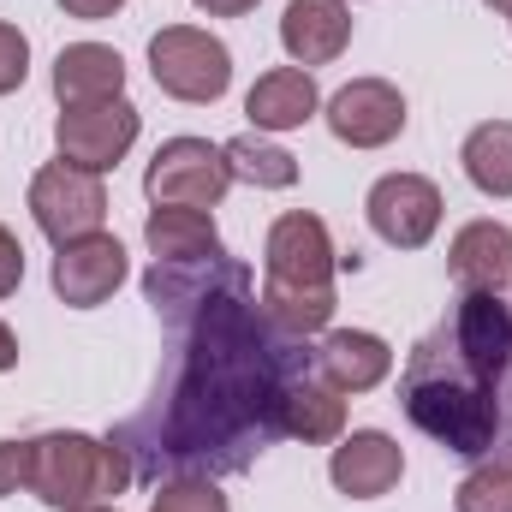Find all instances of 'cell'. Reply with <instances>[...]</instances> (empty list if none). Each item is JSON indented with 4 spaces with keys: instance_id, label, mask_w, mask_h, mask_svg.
Listing matches in <instances>:
<instances>
[{
    "instance_id": "1",
    "label": "cell",
    "mask_w": 512,
    "mask_h": 512,
    "mask_svg": "<svg viewBox=\"0 0 512 512\" xmlns=\"http://www.w3.org/2000/svg\"><path fill=\"white\" fill-rule=\"evenodd\" d=\"M310 364L316 352L274 334L251 292H227L191 322V352L155 411L114 441L131 453L137 477L149 465H173L185 477L245 471L280 435V399Z\"/></svg>"
},
{
    "instance_id": "2",
    "label": "cell",
    "mask_w": 512,
    "mask_h": 512,
    "mask_svg": "<svg viewBox=\"0 0 512 512\" xmlns=\"http://www.w3.org/2000/svg\"><path fill=\"white\" fill-rule=\"evenodd\" d=\"M399 405L459 459H512V304L501 292H459L453 316L411 346Z\"/></svg>"
},
{
    "instance_id": "3",
    "label": "cell",
    "mask_w": 512,
    "mask_h": 512,
    "mask_svg": "<svg viewBox=\"0 0 512 512\" xmlns=\"http://www.w3.org/2000/svg\"><path fill=\"white\" fill-rule=\"evenodd\" d=\"M137 483L131 453L108 435H84V429H48L30 441V495L48 501L54 512L90 507V501H120Z\"/></svg>"
},
{
    "instance_id": "4",
    "label": "cell",
    "mask_w": 512,
    "mask_h": 512,
    "mask_svg": "<svg viewBox=\"0 0 512 512\" xmlns=\"http://www.w3.org/2000/svg\"><path fill=\"white\" fill-rule=\"evenodd\" d=\"M149 78L161 96L209 108L233 90V48L197 24H161L149 36Z\"/></svg>"
},
{
    "instance_id": "5",
    "label": "cell",
    "mask_w": 512,
    "mask_h": 512,
    "mask_svg": "<svg viewBox=\"0 0 512 512\" xmlns=\"http://www.w3.org/2000/svg\"><path fill=\"white\" fill-rule=\"evenodd\" d=\"M30 221L42 227V239L54 251L72 245V239L102 233V221H108V185H102V173H84L72 161L36 167V179H30Z\"/></svg>"
},
{
    "instance_id": "6",
    "label": "cell",
    "mask_w": 512,
    "mask_h": 512,
    "mask_svg": "<svg viewBox=\"0 0 512 512\" xmlns=\"http://www.w3.org/2000/svg\"><path fill=\"white\" fill-rule=\"evenodd\" d=\"M233 191L227 149L209 137H167L155 161L143 167V197L149 203H179V209H215Z\"/></svg>"
},
{
    "instance_id": "7",
    "label": "cell",
    "mask_w": 512,
    "mask_h": 512,
    "mask_svg": "<svg viewBox=\"0 0 512 512\" xmlns=\"http://www.w3.org/2000/svg\"><path fill=\"white\" fill-rule=\"evenodd\" d=\"M227 292H251V268L233 262V256H209V262H149V274H143V298L173 328H191Z\"/></svg>"
},
{
    "instance_id": "8",
    "label": "cell",
    "mask_w": 512,
    "mask_h": 512,
    "mask_svg": "<svg viewBox=\"0 0 512 512\" xmlns=\"http://www.w3.org/2000/svg\"><path fill=\"white\" fill-rule=\"evenodd\" d=\"M137 131H143V114L126 96H114V102H90V108H60L54 149H60V161H72L84 173H114L131 155Z\"/></svg>"
},
{
    "instance_id": "9",
    "label": "cell",
    "mask_w": 512,
    "mask_h": 512,
    "mask_svg": "<svg viewBox=\"0 0 512 512\" xmlns=\"http://www.w3.org/2000/svg\"><path fill=\"white\" fill-rule=\"evenodd\" d=\"M441 185L423 173H382L364 197V215L376 227V239L393 251H423L441 227Z\"/></svg>"
},
{
    "instance_id": "10",
    "label": "cell",
    "mask_w": 512,
    "mask_h": 512,
    "mask_svg": "<svg viewBox=\"0 0 512 512\" xmlns=\"http://www.w3.org/2000/svg\"><path fill=\"white\" fill-rule=\"evenodd\" d=\"M340 262H352V256L334 251L328 221L310 215V209H286V215L268 227V245H262V280H280V286H334Z\"/></svg>"
},
{
    "instance_id": "11",
    "label": "cell",
    "mask_w": 512,
    "mask_h": 512,
    "mask_svg": "<svg viewBox=\"0 0 512 512\" xmlns=\"http://www.w3.org/2000/svg\"><path fill=\"white\" fill-rule=\"evenodd\" d=\"M322 120L346 149H387L405 131V96L387 78H352L322 102Z\"/></svg>"
},
{
    "instance_id": "12",
    "label": "cell",
    "mask_w": 512,
    "mask_h": 512,
    "mask_svg": "<svg viewBox=\"0 0 512 512\" xmlns=\"http://www.w3.org/2000/svg\"><path fill=\"white\" fill-rule=\"evenodd\" d=\"M131 262H126V245L114 233H90V239H72L54 251V298L72 304V310H96L108 304L120 286H126Z\"/></svg>"
},
{
    "instance_id": "13",
    "label": "cell",
    "mask_w": 512,
    "mask_h": 512,
    "mask_svg": "<svg viewBox=\"0 0 512 512\" xmlns=\"http://www.w3.org/2000/svg\"><path fill=\"white\" fill-rule=\"evenodd\" d=\"M328 477L352 501H382L405 477V453L387 429H352V435H340V447L328 459Z\"/></svg>"
},
{
    "instance_id": "14",
    "label": "cell",
    "mask_w": 512,
    "mask_h": 512,
    "mask_svg": "<svg viewBox=\"0 0 512 512\" xmlns=\"http://www.w3.org/2000/svg\"><path fill=\"white\" fill-rule=\"evenodd\" d=\"M352 42V6L346 0H286L280 12V48L292 54V66H328L340 60Z\"/></svg>"
},
{
    "instance_id": "15",
    "label": "cell",
    "mask_w": 512,
    "mask_h": 512,
    "mask_svg": "<svg viewBox=\"0 0 512 512\" xmlns=\"http://www.w3.org/2000/svg\"><path fill=\"white\" fill-rule=\"evenodd\" d=\"M447 274L459 292H507L512 286V227L507 221H465L447 245Z\"/></svg>"
},
{
    "instance_id": "16",
    "label": "cell",
    "mask_w": 512,
    "mask_h": 512,
    "mask_svg": "<svg viewBox=\"0 0 512 512\" xmlns=\"http://www.w3.org/2000/svg\"><path fill=\"white\" fill-rule=\"evenodd\" d=\"M316 376L334 393H370L393 376V346L370 328H334L316 346Z\"/></svg>"
},
{
    "instance_id": "17",
    "label": "cell",
    "mask_w": 512,
    "mask_h": 512,
    "mask_svg": "<svg viewBox=\"0 0 512 512\" xmlns=\"http://www.w3.org/2000/svg\"><path fill=\"white\" fill-rule=\"evenodd\" d=\"M54 96L60 108H90L126 96V60L108 42H66L54 54Z\"/></svg>"
},
{
    "instance_id": "18",
    "label": "cell",
    "mask_w": 512,
    "mask_h": 512,
    "mask_svg": "<svg viewBox=\"0 0 512 512\" xmlns=\"http://www.w3.org/2000/svg\"><path fill=\"white\" fill-rule=\"evenodd\" d=\"M245 114H251L256 131H298L322 114V90H316V78L304 66H274L251 84Z\"/></svg>"
},
{
    "instance_id": "19",
    "label": "cell",
    "mask_w": 512,
    "mask_h": 512,
    "mask_svg": "<svg viewBox=\"0 0 512 512\" xmlns=\"http://www.w3.org/2000/svg\"><path fill=\"white\" fill-rule=\"evenodd\" d=\"M280 435L304 441V447H322V441H340L346 435V393L316 376V364L304 376H292L286 399H280Z\"/></svg>"
},
{
    "instance_id": "20",
    "label": "cell",
    "mask_w": 512,
    "mask_h": 512,
    "mask_svg": "<svg viewBox=\"0 0 512 512\" xmlns=\"http://www.w3.org/2000/svg\"><path fill=\"white\" fill-rule=\"evenodd\" d=\"M143 245H149L155 262H209V256H227L221 233H215V215L209 209H179V203H155L149 209Z\"/></svg>"
},
{
    "instance_id": "21",
    "label": "cell",
    "mask_w": 512,
    "mask_h": 512,
    "mask_svg": "<svg viewBox=\"0 0 512 512\" xmlns=\"http://www.w3.org/2000/svg\"><path fill=\"white\" fill-rule=\"evenodd\" d=\"M274 334L286 340H310L334 322V286H280V280H262V304Z\"/></svg>"
},
{
    "instance_id": "22",
    "label": "cell",
    "mask_w": 512,
    "mask_h": 512,
    "mask_svg": "<svg viewBox=\"0 0 512 512\" xmlns=\"http://www.w3.org/2000/svg\"><path fill=\"white\" fill-rule=\"evenodd\" d=\"M221 149H227V173L239 185H256V191H292L298 185V155L280 149V143H268L262 131H239Z\"/></svg>"
},
{
    "instance_id": "23",
    "label": "cell",
    "mask_w": 512,
    "mask_h": 512,
    "mask_svg": "<svg viewBox=\"0 0 512 512\" xmlns=\"http://www.w3.org/2000/svg\"><path fill=\"white\" fill-rule=\"evenodd\" d=\"M459 167L483 197H512V120H483L465 137Z\"/></svg>"
},
{
    "instance_id": "24",
    "label": "cell",
    "mask_w": 512,
    "mask_h": 512,
    "mask_svg": "<svg viewBox=\"0 0 512 512\" xmlns=\"http://www.w3.org/2000/svg\"><path fill=\"white\" fill-rule=\"evenodd\" d=\"M453 512H512V459H483L459 483Z\"/></svg>"
},
{
    "instance_id": "25",
    "label": "cell",
    "mask_w": 512,
    "mask_h": 512,
    "mask_svg": "<svg viewBox=\"0 0 512 512\" xmlns=\"http://www.w3.org/2000/svg\"><path fill=\"white\" fill-rule=\"evenodd\" d=\"M149 512H233V507L209 477H167V483H155Z\"/></svg>"
},
{
    "instance_id": "26",
    "label": "cell",
    "mask_w": 512,
    "mask_h": 512,
    "mask_svg": "<svg viewBox=\"0 0 512 512\" xmlns=\"http://www.w3.org/2000/svg\"><path fill=\"white\" fill-rule=\"evenodd\" d=\"M24 78H30V42H24L18 24L0 18V96H12Z\"/></svg>"
},
{
    "instance_id": "27",
    "label": "cell",
    "mask_w": 512,
    "mask_h": 512,
    "mask_svg": "<svg viewBox=\"0 0 512 512\" xmlns=\"http://www.w3.org/2000/svg\"><path fill=\"white\" fill-rule=\"evenodd\" d=\"M30 489V441H0V501Z\"/></svg>"
},
{
    "instance_id": "28",
    "label": "cell",
    "mask_w": 512,
    "mask_h": 512,
    "mask_svg": "<svg viewBox=\"0 0 512 512\" xmlns=\"http://www.w3.org/2000/svg\"><path fill=\"white\" fill-rule=\"evenodd\" d=\"M18 280H24V245L12 227H0V298H12Z\"/></svg>"
},
{
    "instance_id": "29",
    "label": "cell",
    "mask_w": 512,
    "mask_h": 512,
    "mask_svg": "<svg viewBox=\"0 0 512 512\" xmlns=\"http://www.w3.org/2000/svg\"><path fill=\"white\" fill-rule=\"evenodd\" d=\"M126 0H60V12L66 18H84V24H102V18H114Z\"/></svg>"
},
{
    "instance_id": "30",
    "label": "cell",
    "mask_w": 512,
    "mask_h": 512,
    "mask_svg": "<svg viewBox=\"0 0 512 512\" xmlns=\"http://www.w3.org/2000/svg\"><path fill=\"white\" fill-rule=\"evenodd\" d=\"M197 12H209V18H245V12H256L262 0H191Z\"/></svg>"
},
{
    "instance_id": "31",
    "label": "cell",
    "mask_w": 512,
    "mask_h": 512,
    "mask_svg": "<svg viewBox=\"0 0 512 512\" xmlns=\"http://www.w3.org/2000/svg\"><path fill=\"white\" fill-rule=\"evenodd\" d=\"M6 370H18V334L0 322V376H6Z\"/></svg>"
},
{
    "instance_id": "32",
    "label": "cell",
    "mask_w": 512,
    "mask_h": 512,
    "mask_svg": "<svg viewBox=\"0 0 512 512\" xmlns=\"http://www.w3.org/2000/svg\"><path fill=\"white\" fill-rule=\"evenodd\" d=\"M66 512H120V501H90V507H66Z\"/></svg>"
},
{
    "instance_id": "33",
    "label": "cell",
    "mask_w": 512,
    "mask_h": 512,
    "mask_svg": "<svg viewBox=\"0 0 512 512\" xmlns=\"http://www.w3.org/2000/svg\"><path fill=\"white\" fill-rule=\"evenodd\" d=\"M483 6H495V12H507L512 18V0H483Z\"/></svg>"
}]
</instances>
